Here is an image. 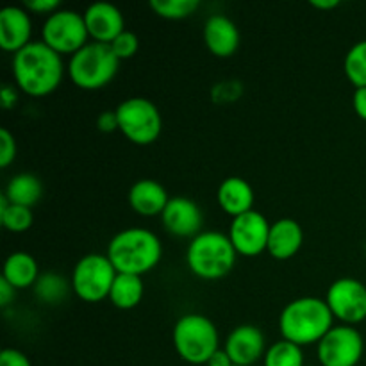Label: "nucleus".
I'll return each mask as SVG.
<instances>
[{"mask_svg":"<svg viewBox=\"0 0 366 366\" xmlns=\"http://www.w3.org/2000/svg\"><path fill=\"white\" fill-rule=\"evenodd\" d=\"M63 74L61 56L43 41H31L13 57L14 82L31 97L52 93L61 84Z\"/></svg>","mask_w":366,"mask_h":366,"instance_id":"nucleus-1","label":"nucleus"},{"mask_svg":"<svg viewBox=\"0 0 366 366\" xmlns=\"http://www.w3.org/2000/svg\"><path fill=\"white\" fill-rule=\"evenodd\" d=\"M335 315L327 302L318 297H300L292 300L279 317V331L282 340L299 347L320 343L332 329Z\"/></svg>","mask_w":366,"mask_h":366,"instance_id":"nucleus-2","label":"nucleus"},{"mask_svg":"<svg viewBox=\"0 0 366 366\" xmlns=\"http://www.w3.org/2000/svg\"><path fill=\"white\" fill-rule=\"evenodd\" d=\"M106 256L118 274L142 277L159 263L163 247L159 238L149 229L129 227L113 236Z\"/></svg>","mask_w":366,"mask_h":366,"instance_id":"nucleus-3","label":"nucleus"},{"mask_svg":"<svg viewBox=\"0 0 366 366\" xmlns=\"http://www.w3.org/2000/svg\"><path fill=\"white\" fill-rule=\"evenodd\" d=\"M234 245L229 234L218 231H204L189 242L186 263L193 275L204 281H217L232 272L236 263Z\"/></svg>","mask_w":366,"mask_h":366,"instance_id":"nucleus-4","label":"nucleus"},{"mask_svg":"<svg viewBox=\"0 0 366 366\" xmlns=\"http://www.w3.org/2000/svg\"><path fill=\"white\" fill-rule=\"evenodd\" d=\"M120 59L107 43L93 41L70 57L68 75L77 88L95 92L109 84L117 75Z\"/></svg>","mask_w":366,"mask_h":366,"instance_id":"nucleus-5","label":"nucleus"},{"mask_svg":"<svg viewBox=\"0 0 366 366\" xmlns=\"http://www.w3.org/2000/svg\"><path fill=\"white\" fill-rule=\"evenodd\" d=\"M174 347L182 361L189 365H207L218 350V329L207 317L199 313L184 315L174 327Z\"/></svg>","mask_w":366,"mask_h":366,"instance_id":"nucleus-6","label":"nucleus"},{"mask_svg":"<svg viewBox=\"0 0 366 366\" xmlns=\"http://www.w3.org/2000/svg\"><path fill=\"white\" fill-rule=\"evenodd\" d=\"M118 131L136 145H150L163 129V120L156 104L143 97H132L117 107Z\"/></svg>","mask_w":366,"mask_h":366,"instance_id":"nucleus-7","label":"nucleus"},{"mask_svg":"<svg viewBox=\"0 0 366 366\" xmlns=\"http://www.w3.org/2000/svg\"><path fill=\"white\" fill-rule=\"evenodd\" d=\"M109 257L102 254H86L77 261L71 274V290L81 300L89 304L109 299L111 286L117 279Z\"/></svg>","mask_w":366,"mask_h":366,"instance_id":"nucleus-8","label":"nucleus"},{"mask_svg":"<svg viewBox=\"0 0 366 366\" xmlns=\"http://www.w3.org/2000/svg\"><path fill=\"white\" fill-rule=\"evenodd\" d=\"M43 43L57 54H70L74 56L77 50L88 45V27H86L84 14L77 11L59 9L46 16L43 24Z\"/></svg>","mask_w":366,"mask_h":366,"instance_id":"nucleus-9","label":"nucleus"},{"mask_svg":"<svg viewBox=\"0 0 366 366\" xmlns=\"http://www.w3.org/2000/svg\"><path fill=\"white\" fill-rule=\"evenodd\" d=\"M363 336L352 325L332 327L318 343L322 366H356L363 357Z\"/></svg>","mask_w":366,"mask_h":366,"instance_id":"nucleus-10","label":"nucleus"},{"mask_svg":"<svg viewBox=\"0 0 366 366\" xmlns=\"http://www.w3.org/2000/svg\"><path fill=\"white\" fill-rule=\"evenodd\" d=\"M325 302L335 318L347 325L363 322L366 318V286L352 277L338 279L329 286Z\"/></svg>","mask_w":366,"mask_h":366,"instance_id":"nucleus-11","label":"nucleus"},{"mask_svg":"<svg viewBox=\"0 0 366 366\" xmlns=\"http://www.w3.org/2000/svg\"><path fill=\"white\" fill-rule=\"evenodd\" d=\"M270 227L264 214L259 211H249L239 217L232 218L231 229H229V238L234 245L236 252L242 256L252 257L267 250Z\"/></svg>","mask_w":366,"mask_h":366,"instance_id":"nucleus-12","label":"nucleus"},{"mask_svg":"<svg viewBox=\"0 0 366 366\" xmlns=\"http://www.w3.org/2000/svg\"><path fill=\"white\" fill-rule=\"evenodd\" d=\"M163 227L177 238H195L204 225L202 209L188 197H172L161 214Z\"/></svg>","mask_w":366,"mask_h":366,"instance_id":"nucleus-13","label":"nucleus"},{"mask_svg":"<svg viewBox=\"0 0 366 366\" xmlns=\"http://www.w3.org/2000/svg\"><path fill=\"white\" fill-rule=\"evenodd\" d=\"M225 352L234 366H252L264 357V336L256 325H238L225 340Z\"/></svg>","mask_w":366,"mask_h":366,"instance_id":"nucleus-14","label":"nucleus"},{"mask_svg":"<svg viewBox=\"0 0 366 366\" xmlns=\"http://www.w3.org/2000/svg\"><path fill=\"white\" fill-rule=\"evenodd\" d=\"M89 36L99 43H113L125 31L124 14L109 2H95L84 13Z\"/></svg>","mask_w":366,"mask_h":366,"instance_id":"nucleus-15","label":"nucleus"},{"mask_svg":"<svg viewBox=\"0 0 366 366\" xmlns=\"http://www.w3.org/2000/svg\"><path fill=\"white\" fill-rule=\"evenodd\" d=\"M32 21L24 7H4L0 11V46L6 52H20L31 43Z\"/></svg>","mask_w":366,"mask_h":366,"instance_id":"nucleus-16","label":"nucleus"},{"mask_svg":"<svg viewBox=\"0 0 366 366\" xmlns=\"http://www.w3.org/2000/svg\"><path fill=\"white\" fill-rule=\"evenodd\" d=\"M204 41L211 54L217 57H229L238 50L239 31L227 16L213 14L204 25Z\"/></svg>","mask_w":366,"mask_h":366,"instance_id":"nucleus-17","label":"nucleus"},{"mask_svg":"<svg viewBox=\"0 0 366 366\" xmlns=\"http://www.w3.org/2000/svg\"><path fill=\"white\" fill-rule=\"evenodd\" d=\"M302 243L304 231L299 222L292 220V218H281L272 224L267 250L275 259L286 261L299 252Z\"/></svg>","mask_w":366,"mask_h":366,"instance_id":"nucleus-18","label":"nucleus"},{"mask_svg":"<svg viewBox=\"0 0 366 366\" xmlns=\"http://www.w3.org/2000/svg\"><path fill=\"white\" fill-rule=\"evenodd\" d=\"M129 206L142 217H156V214H163L164 207H167L168 197L167 189L163 184L152 179H142V181L134 182L129 189Z\"/></svg>","mask_w":366,"mask_h":366,"instance_id":"nucleus-19","label":"nucleus"},{"mask_svg":"<svg viewBox=\"0 0 366 366\" xmlns=\"http://www.w3.org/2000/svg\"><path fill=\"white\" fill-rule=\"evenodd\" d=\"M218 204L229 217L236 218L243 213L252 211L254 204V189L245 179L242 177H227L220 186L217 193Z\"/></svg>","mask_w":366,"mask_h":366,"instance_id":"nucleus-20","label":"nucleus"},{"mask_svg":"<svg viewBox=\"0 0 366 366\" xmlns=\"http://www.w3.org/2000/svg\"><path fill=\"white\" fill-rule=\"evenodd\" d=\"M2 277L13 286L14 290H25L34 286L39 277L38 263L27 252H13L4 263Z\"/></svg>","mask_w":366,"mask_h":366,"instance_id":"nucleus-21","label":"nucleus"},{"mask_svg":"<svg viewBox=\"0 0 366 366\" xmlns=\"http://www.w3.org/2000/svg\"><path fill=\"white\" fill-rule=\"evenodd\" d=\"M4 195L9 200V204H14V206L32 207L41 199L43 184L36 175L18 174L7 182V188Z\"/></svg>","mask_w":366,"mask_h":366,"instance_id":"nucleus-22","label":"nucleus"},{"mask_svg":"<svg viewBox=\"0 0 366 366\" xmlns=\"http://www.w3.org/2000/svg\"><path fill=\"white\" fill-rule=\"evenodd\" d=\"M143 299V281L139 275L117 274L109 292V300L118 310H132Z\"/></svg>","mask_w":366,"mask_h":366,"instance_id":"nucleus-23","label":"nucleus"},{"mask_svg":"<svg viewBox=\"0 0 366 366\" xmlns=\"http://www.w3.org/2000/svg\"><path fill=\"white\" fill-rule=\"evenodd\" d=\"M68 288H70V285L63 275L56 274V272H45L36 281L34 295L43 304H59L66 297Z\"/></svg>","mask_w":366,"mask_h":366,"instance_id":"nucleus-24","label":"nucleus"},{"mask_svg":"<svg viewBox=\"0 0 366 366\" xmlns=\"http://www.w3.org/2000/svg\"><path fill=\"white\" fill-rule=\"evenodd\" d=\"M34 217L31 207L9 204L6 195L0 197V224L11 232H25L31 229Z\"/></svg>","mask_w":366,"mask_h":366,"instance_id":"nucleus-25","label":"nucleus"},{"mask_svg":"<svg viewBox=\"0 0 366 366\" xmlns=\"http://www.w3.org/2000/svg\"><path fill=\"white\" fill-rule=\"evenodd\" d=\"M264 366H304L302 347L292 342H275L263 357Z\"/></svg>","mask_w":366,"mask_h":366,"instance_id":"nucleus-26","label":"nucleus"},{"mask_svg":"<svg viewBox=\"0 0 366 366\" xmlns=\"http://www.w3.org/2000/svg\"><path fill=\"white\" fill-rule=\"evenodd\" d=\"M345 75L356 88H366V39L357 41L343 61Z\"/></svg>","mask_w":366,"mask_h":366,"instance_id":"nucleus-27","label":"nucleus"},{"mask_svg":"<svg viewBox=\"0 0 366 366\" xmlns=\"http://www.w3.org/2000/svg\"><path fill=\"white\" fill-rule=\"evenodd\" d=\"M199 7V0H150V9L164 20H184Z\"/></svg>","mask_w":366,"mask_h":366,"instance_id":"nucleus-28","label":"nucleus"},{"mask_svg":"<svg viewBox=\"0 0 366 366\" xmlns=\"http://www.w3.org/2000/svg\"><path fill=\"white\" fill-rule=\"evenodd\" d=\"M109 45H111V49H113L114 56H117L120 61H125V59H131V57L136 56V52H138V49H139V39L134 32H131L125 29V31L122 32V34L118 36L113 43H109Z\"/></svg>","mask_w":366,"mask_h":366,"instance_id":"nucleus-29","label":"nucleus"},{"mask_svg":"<svg viewBox=\"0 0 366 366\" xmlns=\"http://www.w3.org/2000/svg\"><path fill=\"white\" fill-rule=\"evenodd\" d=\"M16 157V142L9 129H0V167L7 168Z\"/></svg>","mask_w":366,"mask_h":366,"instance_id":"nucleus-30","label":"nucleus"},{"mask_svg":"<svg viewBox=\"0 0 366 366\" xmlns=\"http://www.w3.org/2000/svg\"><path fill=\"white\" fill-rule=\"evenodd\" d=\"M59 0H25L24 4V7L29 13L46 14V16H50L52 13L59 11Z\"/></svg>","mask_w":366,"mask_h":366,"instance_id":"nucleus-31","label":"nucleus"},{"mask_svg":"<svg viewBox=\"0 0 366 366\" xmlns=\"http://www.w3.org/2000/svg\"><path fill=\"white\" fill-rule=\"evenodd\" d=\"M0 366H32L29 357L16 349H4L0 352Z\"/></svg>","mask_w":366,"mask_h":366,"instance_id":"nucleus-32","label":"nucleus"},{"mask_svg":"<svg viewBox=\"0 0 366 366\" xmlns=\"http://www.w3.org/2000/svg\"><path fill=\"white\" fill-rule=\"evenodd\" d=\"M97 127L102 132H113L118 131V117L117 111H104L97 118Z\"/></svg>","mask_w":366,"mask_h":366,"instance_id":"nucleus-33","label":"nucleus"},{"mask_svg":"<svg viewBox=\"0 0 366 366\" xmlns=\"http://www.w3.org/2000/svg\"><path fill=\"white\" fill-rule=\"evenodd\" d=\"M18 102V93L16 89L11 84H4L2 92H0V104L4 109H13Z\"/></svg>","mask_w":366,"mask_h":366,"instance_id":"nucleus-34","label":"nucleus"},{"mask_svg":"<svg viewBox=\"0 0 366 366\" xmlns=\"http://www.w3.org/2000/svg\"><path fill=\"white\" fill-rule=\"evenodd\" d=\"M352 106L357 117L366 120V88H356L352 97Z\"/></svg>","mask_w":366,"mask_h":366,"instance_id":"nucleus-35","label":"nucleus"},{"mask_svg":"<svg viewBox=\"0 0 366 366\" xmlns=\"http://www.w3.org/2000/svg\"><path fill=\"white\" fill-rule=\"evenodd\" d=\"M14 293H16V290H14L6 279L0 277V306L2 307L9 306L14 299Z\"/></svg>","mask_w":366,"mask_h":366,"instance_id":"nucleus-36","label":"nucleus"},{"mask_svg":"<svg viewBox=\"0 0 366 366\" xmlns=\"http://www.w3.org/2000/svg\"><path fill=\"white\" fill-rule=\"evenodd\" d=\"M207 366H234V365H232L231 357H229V354L225 352V350L218 349L217 352L211 356V360L207 361Z\"/></svg>","mask_w":366,"mask_h":366,"instance_id":"nucleus-37","label":"nucleus"},{"mask_svg":"<svg viewBox=\"0 0 366 366\" xmlns=\"http://www.w3.org/2000/svg\"><path fill=\"white\" fill-rule=\"evenodd\" d=\"M310 4L317 9H335L340 6V0H311Z\"/></svg>","mask_w":366,"mask_h":366,"instance_id":"nucleus-38","label":"nucleus"}]
</instances>
